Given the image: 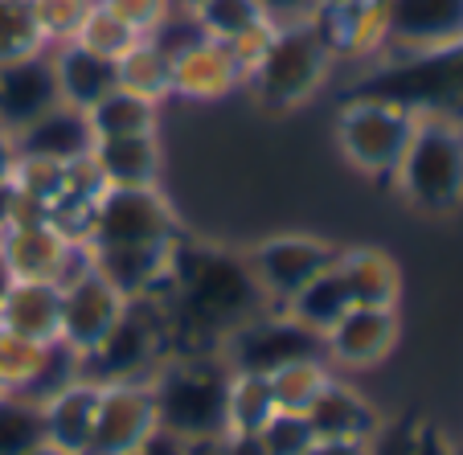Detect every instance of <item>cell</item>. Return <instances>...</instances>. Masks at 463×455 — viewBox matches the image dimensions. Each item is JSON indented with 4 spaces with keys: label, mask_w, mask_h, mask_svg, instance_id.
<instances>
[{
    "label": "cell",
    "mask_w": 463,
    "mask_h": 455,
    "mask_svg": "<svg viewBox=\"0 0 463 455\" xmlns=\"http://www.w3.org/2000/svg\"><path fill=\"white\" fill-rule=\"evenodd\" d=\"M304 422L312 427L316 439H341V443H373L377 431H382V414L369 403L361 390H353L349 382L333 377V382L320 390L312 406H307Z\"/></svg>",
    "instance_id": "obj_20"
},
{
    "label": "cell",
    "mask_w": 463,
    "mask_h": 455,
    "mask_svg": "<svg viewBox=\"0 0 463 455\" xmlns=\"http://www.w3.org/2000/svg\"><path fill=\"white\" fill-rule=\"evenodd\" d=\"M156 398V422L184 443H222L226 435L230 365L218 353H168L148 377Z\"/></svg>",
    "instance_id": "obj_2"
},
{
    "label": "cell",
    "mask_w": 463,
    "mask_h": 455,
    "mask_svg": "<svg viewBox=\"0 0 463 455\" xmlns=\"http://www.w3.org/2000/svg\"><path fill=\"white\" fill-rule=\"evenodd\" d=\"M369 455H414V427L411 422H382Z\"/></svg>",
    "instance_id": "obj_41"
},
{
    "label": "cell",
    "mask_w": 463,
    "mask_h": 455,
    "mask_svg": "<svg viewBox=\"0 0 463 455\" xmlns=\"http://www.w3.org/2000/svg\"><path fill=\"white\" fill-rule=\"evenodd\" d=\"M218 357L230 369H242V374H275L288 361L324 357V341L320 333L304 328L283 308H267V312L250 316L246 324H238V328H230L222 337Z\"/></svg>",
    "instance_id": "obj_8"
},
{
    "label": "cell",
    "mask_w": 463,
    "mask_h": 455,
    "mask_svg": "<svg viewBox=\"0 0 463 455\" xmlns=\"http://www.w3.org/2000/svg\"><path fill=\"white\" fill-rule=\"evenodd\" d=\"M45 353L50 345H37L21 333L0 328V394H29V385L37 382L45 365Z\"/></svg>",
    "instance_id": "obj_33"
},
{
    "label": "cell",
    "mask_w": 463,
    "mask_h": 455,
    "mask_svg": "<svg viewBox=\"0 0 463 455\" xmlns=\"http://www.w3.org/2000/svg\"><path fill=\"white\" fill-rule=\"evenodd\" d=\"M181 222H176L168 197L156 185L148 189H103L90 222V246H176Z\"/></svg>",
    "instance_id": "obj_9"
},
{
    "label": "cell",
    "mask_w": 463,
    "mask_h": 455,
    "mask_svg": "<svg viewBox=\"0 0 463 455\" xmlns=\"http://www.w3.org/2000/svg\"><path fill=\"white\" fill-rule=\"evenodd\" d=\"M463 42V0H385V53L411 58Z\"/></svg>",
    "instance_id": "obj_13"
},
{
    "label": "cell",
    "mask_w": 463,
    "mask_h": 455,
    "mask_svg": "<svg viewBox=\"0 0 463 455\" xmlns=\"http://www.w3.org/2000/svg\"><path fill=\"white\" fill-rule=\"evenodd\" d=\"M202 0H173V9H197Z\"/></svg>",
    "instance_id": "obj_49"
},
{
    "label": "cell",
    "mask_w": 463,
    "mask_h": 455,
    "mask_svg": "<svg viewBox=\"0 0 463 455\" xmlns=\"http://www.w3.org/2000/svg\"><path fill=\"white\" fill-rule=\"evenodd\" d=\"M242 259L250 267L259 291L267 296V304L283 308L307 280H316L324 267L336 263V246H328L316 234H275Z\"/></svg>",
    "instance_id": "obj_11"
},
{
    "label": "cell",
    "mask_w": 463,
    "mask_h": 455,
    "mask_svg": "<svg viewBox=\"0 0 463 455\" xmlns=\"http://www.w3.org/2000/svg\"><path fill=\"white\" fill-rule=\"evenodd\" d=\"M176 308L193 328H205L222 341L230 328L246 324L250 316L267 312V296L259 291L250 267L242 254L213 251V246H176L173 259V283Z\"/></svg>",
    "instance_id": "obj_1"
},
{
    "label": "cell",
    "mask_w": 463,
    "mask_h": 455,
    "mask_svg": "<svg viewBox=\"0 0 463 455\" xmlns=\"http://www.w3.org/2000/svg\"><path fill=\"white\" fill-rule=\"evenodd\" d=\"M357 95L390 99V103L406 107L414 115L451 111L463 103V42L435 53L390 58L369 79H361Z\"/></svg>",
    "instance_id": "obj_6"
},
{
    "label": "cell",
    "mask_w": 463,
    "mask_h": 455,
    "mask_svg": "<svg viewBox=\"0 0 463 455\" xmlns=\"http://www.w3.org/2000/svg\"><path fill=\"white\" fill-rule=\"evenodd\" d=\"M50 58H53V74H58L61 103L74 107V111H90L99 99L111 95V90L119 87L115 62L99 58V53L82 50V45H74V42L50 50Z\"/></svg>",
    "instance_id": "obj_26"
},
{
    "label": "cell",
    "mask_w": 463,
    "mask_h": 455,
    "mask_svg": "<svg viewBox=\"0 0 463 455\" xmlns=\"http://www.w3.org/2000/svg\"><path fill=\"white\" fill-rule=\"evenodd\" d=\"M414 455H455V447L435 422H419L414 427Z\"/></svg>",
    "instance_id": "obj_43"
},
{
    "label": "cell",
    "mask_w": 463,
    "mask_h": 455,
    "mask_svg": "<svg viewBox=\"0 0 463 455\" xmlns=\"http://www.w3.org/2000/svg\"><path fill=\"white\" fill-rule=\"evenodd\" d=\"M333 377H336L333 365L324 357H299V361L279 365L275 374H267V382H271L279 414H307V406L320 398V390L333 382Z\"/></svg>",
    "instance_id": "obj_32"
},
{
    "label": "cell",
    "mask_w": 463,
    "mask_h": 455,
    "mask_svg": "<svg viewBox=\"0 0 463 455\" xmlns=\"http://www.w3.org/2000/svg\"><path fill=\"white\" fill-rule=\"evenodd\" d=\"M33 53H45L33 0H0V66L33 58Z\"/></svg>",
    "instance_id": "obj_35"
},
{
    "label": "cell",
    "mask_w": 463,
    "mask_h": 455,
    "mask_svg": "<svg viewBox=\"0 0 463 455\" xmlns=\"http://www.w3.org/2000/svg\"><path fill=\"white\" fill-rule=\"evenodd\" d=\"M279 414L271 394V382L267 374H242V369H230V385H226V443L238 439H259L267 431V422Z\"/></svg>",
    "instance_id": "obj_27"
},
{
    "label": "cell",
    "mask_w": 463,
    "mask_h": 455,
    "mask_svg": "<svg viewBox=\"0 0 463 455\" xmlns=\"http://www.w3.org/2000/svg\"><path fill=\"white\" fill-rule=\"evenodd\" d=\"M336 254H341V251H336ZM349 308H357V304H353L349 288H345V275L336 271V263H333V267H324L316 280H307L304 288H299L296 296L283 304V312L296 316L304 328H312V333L324 337L345 312H349Z\"/></svg>",
    "instance_id": "obj_28"
},
{
    "label": "cell",
    "mask_w": 463,
    "mask_h": 455,
    "mask_svg": "<svg viewBox=\"0 0 463 455\" xmlns=\"http://www.w3.org/2000/svg\"><path fill=\"white\" fill-rule=\"evenodd\" d=\"M246 87L242 66L234 62L230 45L197 37L173 58V95L189 103H222Z\"/></svg>",
    "instance_id": "obj_18"
},
{
    "label": "cell",
    "mask_w": 463,
    "mask_h": 455,
    "mask_svg": "<svg viewBox=\"0 0 463 455\" xmlns=\"http://www.w3.org/2000/svg\"><path fill=\"white\" fill-rule=\"evenodd\" d=\"M312 439L316 435L304 422V414H275L267 431L254 439V447H259V455H304Z\"/></svg>",
    "instance_id": "obj_38"
},
{
    "label": "cell",
    "mask_w": 463,
    "mask_h": 455,
    "mask_svg": "<svg viewBox=\"0 0 463 455\" xmlns=\"http://www.w3.org/2000/svg\"><path fill=\"white\" fill-rule=\"evenodd\" d=\"M414 119L419 115L390 103V99L353 95L336 111V148L369 181H393L406 144L414 136Z\"/></svg>",
    "instance_id": "obj_5"
},
{
    "label": "cell",
    "mask_w": 463,
    "mask_h": 455,
    "mask_svg": "<svg viewBox=\"0 0 463 455\" xmlns=\"http://www.w3.org/2000/svg\"><path fill=\"white\" fill-rule=\"evenodd\" d=\"M58 103H61V90H58L50 50L0 66V128L21 132L33 119H42L45 111H53Z\"/></svg>",
    "instance_id": "obj_17"
},
{
    "label": "cell",
    "mask_w": 463,
    "mask_h": 455,
    "mask_svg": "<svg viewBox=\"0 0 463 455\" xmlns=\"http://www.w3.org/2000/svg\"><path fill=\"white\" fill-rule=\"evenodd\" d=\"M107 13L123 21L128 29H136L140 37H152L160 29V21L173 13V0H99Z\"/></svg>",
    "instance_id": "obj_39"
},
{
    "label": "cell",
    "mask_w": 463,
    "mask_h": 455,
    "mask_svg": "<svg viewBox=\"0 0 463 455\" xmlns=\"http://www.w3.org/2000/svg\"><path fill=\"white\" fill-rule=\"evenodd\" d=\"M21 218H25V210H21L17 189H13L9 181H0V230L13 226V222H21Z\"/></svg>",
    "instance_id": "obj_45"
},
{
    "label": "cell",
    "mask_w": 463,
    "mask_h": 455,
    "mask_svg": "<svg viewBox=\"0 0 463 455\" xmlns=\"http://www.w3.org/2000/svg\"><path fill=\"white\" fill-rule=\"evenodd\" d=\"M90 165H95L99 181L107 189H148L160 176V140H156V132L95 140Z\"/></svg>",
    "instance_id": "obj_24"
},
{
    "label": "cell",
    "mask_w": 463,
    "mask_h": 455,
    "mask_svg": "<svg viewBox=\"0 0 463 455\" xmlns=\"http://www.w3.org/2000/svg\"><path fill=\"white\" fill-rule=\"evenodd\" d=\"M160 123V103L144 95H131V90L115 87L111 95H103L95 107L87 111V128L95 140H119V136H144L156 132Z\"/></svg>",
    "instance_id": "obj_29"
},
{
    "label": "cell",
    "mask_w": 463,
    "mask_h": 455,
    "mask_svg": "<svg viewBox=\"0 0 463 455\" xmlns=\"http://www.w3.org/2000/svg\"><path fill=\"white\" fill-rule=\"evenodd\" d=\"M176 246H90L87 259L128 299H148L173 283Z\"/></svg>",
    "instance_id": "obj_19"
},
{
    "label": "cell",
    "mask_w": 463,
    "mask_h": 455,
    "mask_svg": "<svg viewBox=\"0 0 463 455\" xmlns=\"http://www.w3.org/2000/svg\"><path fill=\"white\" fill-rule=\"evenodd\" d=\"M168 357V316L160 312V296L131 299L123 320L111 328L95 353L82 357L87 382H148Z\"/></svg>",
    "instance_id": "obj_7"
},
{
    "label": "cell",
    "mask_w": 463,
    "mask_h": 455,
    "mask_svg": "<svg viewBox=\"0 0 463 455\" xmlns=\"http://www.w3.org/2000/svg\"><path fill=\"white\" fill-rule=\"evenodd\" d=\"M312 29L333 58L385 53V0H320Z\"/></svg>",
    "instance_id": "obj_16"
},
{
    "label": "cell",
    "mask_w": 463,
    "mask_h": 455,
    "mask_svg": "<svg viewBox=\"0 0 463 455\" xmlns=\"http://www.w3.org/2000/svg\"><path fill=\"white\" fill-rule=\"evenodd\" d=\"M197 29H202L210 42L222 45H238L254 33H267L275 29L267 21V13L259 9V0H202L197 9H189Z\"/></svg>",
    "instance_id": "obj_30"
},
{
    "label": "cell",
    "mask_w": 463,
    "mask_h": 455,
    "mask_svg": "<svg viewBox=\"0 0 463 455\" xmlns=\"http://www.w3.org/2000/svg\"><path fill=\"white\" fill-rule=\"evenodd\" d=\"M13 136H17L21 156H42V160H58V165H74V160L90 156V148H95L87 111H74L66 103H58L53 111H45L42 119H33L29 128H21Z\"/></svg>",
    "instance_id": "obj_23"
},
{
    "label": "cell",
    "mask_w": 463,
    "mask_h": 455,
    "mask_svg": "<svg viewBox=\"0 0 463 455\" xmlns=\"http://www.w3.org/2000/svg\"><path fill=\"white\" fill-rule=\"evenodd\" d=\"M406 205L422 213H451L463 205V119L427 111L414 119V136L393 173Z\"/></svg>",
    "instance_id": "obj_3"
},
{
    "label": "cell",
    "mask_w": 463,
    "mask_h": 455,
    "mask_svg": "<svg viewBox=\"0 0 463 455\" xmlns=\"http://www.w3.org/2000/svg\"><path fill=\"white\" fill-rule=\"evenodd\" d=\"M398 308H349L320 337L333 369H373L398 349Z\"/></svg>",
    "instance_id": "obj_15"
},
{
    "label": "cell",
    "mask_w": 463,
    "mask_h": 455,
    "mask_svg": "<svg viewBox=\"0 0 463 455\" xmlns=\"http://www.w3.org/2000/svg\"><path fill=\"white\" fill-rule=\"evenodd\" d=\"M90 5L95 0H33V17H37V29H42L45 50H58V45L74 42Z\"/></svg>",
    "instance_id": "obj_37"
},
{
    "label": "cell",
    "mask_w": 463,
    "mask_h": 455,
    "mask_svg": "<svg viewBox=\"0 0 463 455\" xmlns=\"http://www.w3.org/2000/svg\"><path fill=\"white\" fill-rule=\"evenodd\" d=\"M9 283H13V275H9V267L0 263V304H5V291H9Z\"/></svg>",
    "instance_id": "obj_47"
},
{
    "label": "cell",
    "mask_w": 463,
    "mask_h": 455,
    "mask_svg": "<svg viewBox=\"0 0 463 455\" xmlns=\"http://www.w3.org/2000/svg\"><path fill=\"white\" fill-rule=\"evenodd\" d=\"M259 9L267 13L271 25H304L316 17L320 0H259Z\"/></svg>",
    "instance_id": "obj_40"
},
{
    "label": "cell",
    "mask_w": 463,
    "mask_h": 455,
    "mask_svg": "<svg viewBox=\"0 0 463 455\" xmlns=\"http://www.w3.org/2000/svg\"><path fill=\"white\" fill-rule=\"evenodd\" d=\"M95 419H99V382H71L61 394L42 403L45 443L66 455H90L95 443Z\"/></svg>",
    "instance_id": "obj_21"
},
{
    "label": "cell",
    "mask_w": 463,
    "mask_h": 455,
    "mask_svg": "<svg viewBox=\"0 0 463 455\" xmlns=\"http://www.w3.org/2000/svg\"><path fill=\"white\" fill-rule=\"evenodd\" d=\"M0 263L9 267L13 280L66 283L82 263H87V251L74 246L53 222L21 218V222L0 230Z\"/></svg>",
    "instance_id": "obj_12"
},
{
    "label": "cell",
    "mask_w": 463,
    "mask_h": 455,
    "mask_svg": "<svg viewBox=\"0 0 463 455\" xmlns=\"http://www.w3.org/2000/svg\"><path fill=\"white\" fill-rule=\"evenodd\" d=\"M115 79H119V87L131 90V95H144V99H152V103H160V99L173 95V58H168L152 37H140V42L115 62Z\"/></svg>",
    "instance_id": "obj_31"
},
{
    "label": "cell",
    "mask_w": 463,
    "mask_h": 455,
    "mask_svg": "<svg viewBox=\"0 0 463 455\" xmlns=\"http://www.w3.org/2000/svg\"><path fill=\"white\" fill-rule=\"evenodd\" d=\"M304 455H369V443H341V439H312Z\"/></svg>",
    "instance_id": "obj_44"
},
{
    "label": "cell",
    "mask_w": 463,
    "mask_h": 455,
    "mask_svg": "<svg viewBox=\"0 0 463 455\" xmlns=\"http://www.w3.org/2000/svg\"><path fill=\"white\" fill-rule=\"evenodd\" d=\"M0 328L21 333L37 345L61 341V283L13 280L0 304Z\"/></svg>",
    "instance_id": "obj_22"
},
{
    "label": "cell",
    "mask_w": 463,
    "mask_h": 455,
    "mask_svg": "<svg viewBox=\"0 0 463 455\" xmlns=\"http://www.w3.org/2000/svg\"><path fill=\"white\" fill-rule=\"evenodd\" d=\"M29 455H66V451H58V447H50V443H42L37 451H29Z\"/></svg>",
    "instance_id": "obj_48"
},
{
    "label": "cell",
    "mask_w": 463,
    "mask_h": 455,
    "mask_svg": "<svg viewBox=\"0 0 463 455\" xmlns=\"http://www.w3.org/2000/svg\"><path fill=\"white\" fill-rule=\"evenodd\" d=\"M128 455H197V447L193 443H184V439H176L173 431H165V427H156L144 443H136Z\"/></svg>",
    "instance_id": "obj_42"
},
{
    "label": "cell",
    "mask_w": 463,
    "mask_h": 455,
    "mask_svg": "<svg viewBox=\"0 0 463 455\" xmlns=\"http://www.w3.org/2000/svg\"><path fill=\"white\" fill-rule=\"evenodd\" d=\"M333 62L336 58L320 42L312 21H304V25H275L262 58L246 74V90L267 111H296L299 103H307L328 82Z\"/></svg>",
    "instance_id": "obj_4"
},
{
    "label": "cell",
    "mask_w": 463,
    "mask_h": 455,
    "mask_svg": "<svg viewBox=\"0 0 463 455\" xmlns=\"http://www.w3.org/2000/svg\"><path fill=\"white\" fill-rule=\"evenodd\" d=\"M455 455H463V451H459V447H455Z\"/></svg>",
    "instance_id": "obj_50"
},
{
    "label": "cell",
    "mask_w": 463,
    "mask_h": 455,
    "mask_svg": "<svg viewBox=\"0 0 463 455\" xmlns=\"http://www.w3.org/2000/svg\"><path fill=\"white\" fill-rule=\"evenodd\" d=\"M45 443L42 406L21 394H0V455H29Z\"/></svg>",
    "instance_id": "obj_34"
},
{
    "label": "cell",
    "mask_w": 463,
    "mask_h": 455,
    "mask_svg": "<svg viewBox=\"0 0 463 455\" xmlns=\"http://www.w3.org/2000/svg\"><path fill=\"white\" fill-rule=\"evenodd\" d=\"M336 271L345 275V288L357 308H398L402 271L393 263V254L377 246H349L336 254Z\"/></svg>",
    "instance_id": "obj_25"
},
{
    "label": "cell",
    "mask_w": 463,
    "mask_h": 455,
    "mask_svg": "<svg viewBox=\"0 0 463 455\" xmlns=\"http://www.w3.org/2000/svg\"><path fill=\"white\" fill-rule=\"evenodd\" d=\"M156 427V398H152L148 382H107L99 385V419L90 455H128Z\"/></svg>",
    "instance_id": "obj_14"
},
{
    "label": "cell",
    "mask_w": 463,
    "mask_h": 455,
    "mask_svg": "<svg viewBox=\"0 0 463 455\" xmlns=\"http://www.w3.org/2000/svg\"><path fill=\"white\" fill-rule=\"evenodd\" d=\"M131 299L115 283L90 267V259L61 283V345H71L79 357L95 353L111 337V328L123 320Z\"/></svg>",
    "instance_id": "obj_10"
},
{
    "label": "cell",
    "mask_w": 463,
    "mask_h": 455,
    "mask_svg": "<svg viewBox=\"0 0 463 455\" xmlns=\"http://www.w3.org/2000/svg\"><path fill=\"white\" fill-rule=\"evenodd\" d=\"M17 160H21L17 136H13L9 128H0V181H9L13 168H17Z\"/></svg>",
    "instance_id": "obj_46"
},
{
    "label": "cell",
    "mask_w": 463,
    "mask_h": 455,
    "mask_svg": "<svg viewBox=\"0 0 463 455\" xmlns=\"http://www.w3.org/2000/svg\"><path fill=\"white\" fill-rule=\"evenodd\" d=\"M136 42H140V33L123 25L115 13H107L99 0L90 5L87 21H82L79 33H74V45H82V50L99 53V58H107V62H119Z\"/></svg>",
    "instance_id": "obj_36"
}]
</instances>
